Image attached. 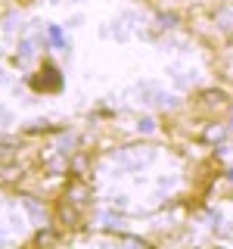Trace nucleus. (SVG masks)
<instances>
[{
  "mask_svg": "<svg viewBox=\"0 0 233 249\" xmlns=\"http://www.w3.org/2000/svg\"><path fill=\"white\" fill-rule=\"evenodd\" d=\"M34 243L37 246H53V243H56V233H53V231H37V237H34Z\"/></svg>",
  "mask_w": 233,
  "mask_h": 249,
  "instance_id": "39448f33",
  "label": "nucleus"
},
{
  "mask_svg": "<svg viewBox=\"0 0 233 249\" xmlns=\"http://www.w3.org/2000/svg\"><path fill=\"white\" fill-rule=\"evenodd\" d=\"M28 131H50V124H47V122H31Z\"/></svg>",
  "mask_w": 233,
  "mask_h": 249,
  "instance_id": "6e6552de",
  "label": "nucleus"
},
{
  "mask_svg": "<svg viewBox=\"0 0 233 249\" xmlns=\"http://www.w3.org/2000/svg\"><path fill=\"white\" fill-rule=\"evenodd\" d=\"M90 196V190H87V184H81V181H72L68 184V190H66V202H75V206H81L84 199Z\"/></svg>",
  "mask_w": 233,
  "mask_h": 249,
  "instance_id": "f03ea898",
  "label": "nucleus"
},
{
  "mask_svg": "<svg viewBox=\"0 0 233 249\" xmlns=\"http://www.w3.org/2000/svg\"><path fill=\"white\" fill-rule=\"evenodd\" d=\"M31 53H34V44H31V41H22L19 44V56L25 59V56H31Z\"/></svg>",
  "mask_w": 233,
  "mask_h": 249,
  "instance_id": "0eeeda50",
  "label": "nucleus"
},
{
  "mask_svg": "<svg viewBox=\"0 0 233 249\" xmlns=\"http://www.w3.org/2000/svg\"><path fill=\"white\" fill-rule=\"evenodd\" d=\"M202 100H205V106H215V103L221 106L224 103V93L221 90H205V93H202Z\"/></svg>",
  "mask_w": 233,
  "mask_h": 249,
  "instance_id": "423d86ee",
  "label": "nucleus"
},
{
  "mask_svg": "<svg viewBox=\"0 0 233 249\" xmlns=\"http://www.w3.org/2000/svg\"><path fill=\"white\" fill-rule=\"evenodd\" d=\"M152 128H155L152 119H140V131H152Z\"/></svg>",
  "mask_w": 233,
  "mask_h": 249,
  "instance_id": "9d476101",
  "label": "nucleus"
},
{
  "mask_svg": "<svg viewBox=\"0 0 233 249\" xmlns=\"http://www.w3.org/2000/svg\"><path fill=\"white\" fill-rule=\"evenodd\" d=\"M224 134H227V128H221V124H212V128H205V134H202V137H205L208 143H221Z\"/></svg>",
  "mask_w": 233,
  "mask_h": 249,
  "instance_id": "20e7f679",
  "label": "nucleus"
},
{
  "mask_svg": "<svg viewBox=\"0 0 233 249\" xmlns=\"http://www.w3.org/2000/svg\"><path fill=\"white\" fill-rule=\"evenodd\" d=\"M50 41L53 44H62V31L59 28H50Z\"/></svg>",
  "mask_w": 233,
  "mask_h": 249,
  "instance_id": "1a4fd4ad",
  "label": "nucleus"
},
{
  "mask_svg": "<svg viewBox=\"0 0 233 249\" xmlns=\"http://www.w3.org/2000/svg\"><path fill=\"white\" fill-rule=\"evenodd\" d=\"M0 124H10V112H6L3 106H0Z\"/></svg>",
  "mask_w": 233,
  "mask_h": 249,
  "instance_id": "9b49d317",
  "label": "nucleus"
},
{
  "mask_svg": "<svg viewBox=\"0 0 233 249\" xmlns=\"http://www.w3.org/2000/svg\"><path fill=\"white\" fill-rule=\"evenodd\" d=\"M19 199H22V206H25L28 212H31V218H34L37 224H47V215H44V209L37 206V199H34V196H19Z\"/></svg>",
  "mask_w": 233,
  "mask_h": 249,
  "instance_id": "7ed1b4c3",
  "label": "nucleus"
},
{
  "mask_svg": "<svg viewBox=\"0 0 233 249\" xmlns=\"http://www.w3.org/2000/svg\"><path fill=\"white\" fill-rule=\"evenodd\" d=\"M31 84H34V90H59L62 88V78H59V72L53 66H47L41 75L31 78Z\"/></svg>",
  "mask_w": 233,
  "mask_h": 249,
  "instance_id": "f257e3e1",
  "label": "nucleus"
}]
</instances>
